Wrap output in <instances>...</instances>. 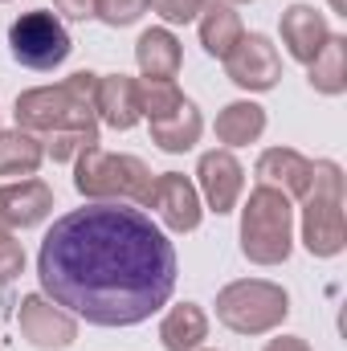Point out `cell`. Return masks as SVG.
I'll return each mask as SVG.
<instances>
[{
    "mask_svg": "<svg viewBox=\"0 0 347 351\" xmlns=\"http://www.w3.org/2000/svg\"><path fill=\"white\" fill-rule=\"evenodd\" d=\"M74 188L86 200H119V204L152 208L156 172L139 156H115L102 147H86L74 164Z\"/></svg>",
    "mask_w": 347,
    "mask_h": 351,
    "instance_id": "cell-3",
    "label": "cell"
},
{
    "mask_svg": "<svg viewBox=\"0 0 347 351\" xmlns=\"http://www.w3.org/2000/svg\"><path fill=\"white\" fill-rule=\"evenodd\" d=\"M25 274V250L12 233H0V286L16 282Z\"/></svg>",
    "mask_w": 347,
    "mask_h": 351,
    "instance_id": "cell-26",
    "label": "cell"
},
{
    "mask_svg": "<svg viewBox=\"0 0 347 351\" xmlns=\"http://www.w3.org/2000/svg\"><path fill=\"white\" fill-rule=\"evenodd\" d=\"M196 351H200V348H196Z\"/></svg>",
    "mask_w": 347,
    "mask_h": 351,
    "instance_id": "cell-35",
    "label": "cell"
},
{
    "mask_svg": "<svg viewBox=\"0 0 347 351\" xmlns=\"http://www.w3.org/2000/svg\"><path fill=\"white\" fill-rule=\"evenodd\" d=\"M147 8H156L168 25H188V21L200 16L204 0H147Z\"/></svg>",
    "mask_w": 347,
    "mask_h": 351,
    "instance_id": "cell-27",
    "label": "cell"
},
{
    "mask_svg": "<svg viewBox=\"0 0 347 351\" xmlns=\"http://www.w3.org/2000/svg\"><path fill=\"white\" fill-rule=\"evenodd\" d=\"M8 49H12V58L21 62V66H29V70H58L66 58H70V49H74V41H70V33H66V25L58 21V12H25V16H16L12 21V29H8Z\"/></svg>",
    "mask_w": 347,
    "mask_h": 351,
    "instance_id": "cell-7",
    "label": "cell"
},
{
    "mask_svg": "<svg viewBox=\"0 0 347 351\" xmlns=\"http://www.w3.org/2000/svg\"><path fill=\"white\" fill-rule=\"evenodd\" d=\"M286 315H290V294L265 278L229 282L217 294V319L237 335H265V331L282 327Z\"/></svg>",
    "mask_w": 347,
    "mask_h": 351,
    "instance_id": "cell-6",
    "label": "cell"
},
{
    "mask_svg": "<svg viewBox=\"0 0 347 351\" xmlns=\"http://www.w3.org/2000/svg\"><path fill=\"white\" fill-rule=\"evenodd\" d=\"M16 327L21 335L41 351H66L78 339V323L70 311H62L53 298L45 294H25L16 306Z\"/></svg>",
    "mask_w": 347,
    "mask_h": 351,
    "instance_id": "cell-8",
    "label": "cell"
},
{
    "mask_svg": "<svg viewBox=\"0 0 347 351\" xmlns=\"http://www.w3.org/2000/svg\"><path fill=\"white\" fill-rule=\"evenodd\" d=\"M258 184L282 192L286 200L307 196L311 188V160L294 147H265L258 156Z\"/></svg>",
    "mask_w": 347,
    "mask_h": 351,
    "instance_id": "cell-15",
    "label": "cell"
},
{
    "mask_svg": "<svg viewBox=\"0 0 347 351\" xmlns=\"http://www.w3.org/2000/svg\"><path fill=\"white\" fill-rule=\"evenodd\" d=\"M53 213V188L45 180H12L0 188V225L12 233V229H33L41 225L45 217Z\"/></svg>",
    "mask_w": 347,
    "mask_h": 351,
    "instance_id": "cell-11",
    "label": "cell"
},
{
    "mask_svg": "<svg viewBox=\"0 0 347 351\" xmlns=\"http://www.w3.org/2000/svg\"><path fill=\"white\" fill-rule=\"evenodd\" d=\"M265 351H311L307 339H298V335H278V339H270Z\"/></svg>",
    "mask_w": 347,
    "mask_h": 351,
    "instance_id": "cell-29",
    "label": "cell"
},
{
    "mask_svg": "<svg viewBox=\"0 0 347 351\" xmlns=\"http://www.w3.org/2000/svg\"><path fill=\"white\" fill-rule=\"evenodd\" d=\"M208 339V315L196 302H180L160 323V343L164 351H196Z\"/></svg>",
    "mask_w": 347,
    "mask_h": 351,
    "instance_id": "cell-19",
    "label": "cell"
},
{
    "mask_svg": "<svg viewBox=\"0 0 347 351\" xmlns=\"http://www.w3.org/2000/svg\"><path fill=\"white\" fill-rule=\"evenodd\" d=\"M94 4L98 0H53V8L62 16H70V21H90L94 16Z\"/></svg>",
    "mask_w": 347,
    "mask_h": 351,
    "instance_id": "cell-28",
    "label": "cell"
},
{
    "mask_svg": "<svg viewBox=\"0 0 347 351\" xmlns=\"http://www.w3.org/2000/svg\"><path fill=\"white\" fill-rule=\"evenodd\" d=\"M225 74H229V82L241 90H274L278 86V78H282V58H278V49H274V41L265 37V33H246L237 45H233V53L225 58Z\"/></svg>",
    "mask_w": 347,
    "mask_h": 351,
    "instance_id": "cell-9",
    "label": "cell"
},
{
    "mask_svg": "<svg viewBox=\"0 0 347 351\" xmlns=\"http://www.w3.org/2000/svg\"><path fill=\"white\" fill-rule=\"evenodd\" d=\"M327 41H331V25L315 4H290L282 12V45H286V53L294 62L311 66L323 53Z\"/></svg>",
    "mask_w": 347,
    "mask_h": 351,
    "instance_id": "cell-13",
    "label": "cell"
},
{
    "mask_svg": "<svg viewBox=\"0 0 347 351\" xmlns=\"http://www.w3.org/2000/svg\"><path fill=\"white\" fill-rule=\"evenodd\" d=\"M261 131H265V110L258 102H229L221 114H217V139L225 147H246V143H258Z\"/></svg>",
    "mask_w": 347,
    "mask_h": 351,
    "instance_id": "cell-20",
    "label": "cell"
},
{
    "mask_svg": "<svg viewBox=\"0 0 347 351\" xmlns=\"http://www.w3.org/2000/svg\"><path fill=\"white\" fill-rule=\"evenodd\" d=\"M307 82L319 94H344L347 90V37H335L323 45V53L307 66Z\"/></svg>",
    "mask_w": 347,
    "mask_h": 351,
    "instance_id": "cell-22",
    "label": "cell"
},
{
    "mask_svg": "<svg viewBox=\"0 0 347 351\" xmlns=\"http://www.w3.org/2000/svg\"><path fill=\"white\" fill-rule=\"evenodd\" d=\"M152 208L160 213V221L172 229V233H192L200 225V192L188 176L180 172H160L156 176V196H152Z\"/></svg>",
    "mask_w": 347,
    "mask_h": 351,
    "instance_id": "cell-12",
    "label": "cell"
},
{
    "mask_svg": "<svg viewBox=\"0 0 347 351\" xmlns=\"http://www.w3.org/2000/svg\"><path fill=\"white\" fill-rule=\"evenodd\" d=\"M302 245L315 258H335L347 245L344 168L335 160L311 164V188L302 196Z\"/></svg>",
    "mask_w": 347,
    "mask_h": 351,
    "instance_id": "cell-4",
    "label": "cell"
},
{
    "mask_svg": "<svg viewBox=\"0 0 347 351\" xmlns=\"http://www.w3.org/2000/svg\"><path fill=\"white\" fill-rule=\"evenodd\" d=\"M45 156H53V164H70L78 160L86 147H98V127H78V131H58L41 139Z\"/></svg>",
    "mask_w": 347,
    "mask_h": 351,
    "instance_id": "cell-23",
    "label": "cell"
},
{
    "mask_svg": "<svg viewBox=\"0 0 347 351\" xmlns=\"http://www.w3.org/2000/svg\"><path fill=\"white\" fill-rule=\"evenodd\" d=\"M204 4H229V0H204Z\"/></svg>",
    "mask_w": 347,
    "mask_h": 351,
    "instance_id": "cell-31",
    "label": "cell"
},
{
    "mask_svg": "<svg viewBox=\"0 0 347 351\" xmlns=\"http://www.w3.org/2000/svg\"><path fill=\"white\" fill-rule=\"evenodd\" d=\"M94 90L98 74L78 70L58 86H37L16 94V127L29 135H58V131H78V127H98L94 114Z\"/></svg>",
    "mask_w": 347,
    "mask_h": 351,
    "instance_id": "cell-2",
    "label": "cell"
},
{
    "mask_svg": "<svg viewBox=\"0 0 347 351\" xmlns=\"http://www.w3.org/2000/svg\"><path fill=\"white\" fill-rule=\"evenodd\" d=\"M196 180H200L204 204L221 217V213L237 208L241 188H246V168L233 160V152H204L200 164H196Z\"/></svg>",
    "mask_w": 347,
    "mask_h": 351,
    "instance_id": "cell-10",
    "label": "cell"
},
{
    "mask_svg": "<svg viewBox=\"0 0 347 351\" xmlns=\"http://www.w3.org/2000/svg\"><path fill=\"white\" fill-rule=\"evenodd\" d=\"M0 4H4V0H0Z\"/></svg>",
    "mask_w": 347,
    "mask_h": 351,
    "instance_id": "cell-34",
    "label": "cell"
},
{
    "mask_svg": "<svg viewBox=\"0 0 347 351\" xmlns=\"http://www.w3.org/2000/svg\"><path fill=\"white\" fill-rule=\"evenodd\" d=\"M139 102H143V119L147 123H156V119H168L176 106L184 102V94L176 82H152V78H143L139 82Z\"/></svg>",
    "mask_w": 347,
    "mask_h": 351,
    "instance_id": "cell-24",
    "label": "cell"
},
{
    "mask_svg": "<svg viewBox=\"0 0 347 351\" xmlns=\"http://www.w3.org/2000/svg\"><path fill=\"white\" fill-rule=\"evenodd\" d=\"M241 37H246V29H241V16L233 4H204L200 8V45L208 58L225 62Z\"/></svg>",
    "mask_w": 347,
    "mask_h": 351,
    "instance_id": "cell-18",
    "label": "cell"
},
{
    "mask_svg": "<svg viewBox=\"0 0 347 351\" xmlns=\"http://www.w3.org/2000/svg\"><path fill=\"white\" fill-rule=\"evenodd\" d=\"M237 4H250V0H237Z\"/></svg>",
    "mask_w": 347,
    "mask_h": 351,
    "instance_id": "cell-33",
    "label": "cell"
},
{
    "mask_svg": "<svg viewBox=\"0 0 347 351\" xmlns=\"http://www.w3.org/2000/svg\"><path fill=\"white\" fill-rule=\"evenodd\" d=\"M200 131H204V119H200L196 102L184 98L168 119H156V123H152V143H156L160 152H168V156H180V152L196 147Z\"/></svg>",
    "mask_w": 347,
    "mask_h": 351,
    "instance_id": "cell-17",
    "label": "cell"
},
{
    "mask_svg": "<svg viewBox=\"0 0 347 351\" xmlns=\"http://www.w3.org/2000/svg\"><path fill=\"white\" fill-rule=\"evenodd\" d=\"M331 8L339 12V16H347V8H344V0H331Z\"/></svg>",
    "mask_w": 347,
    "mask_h": 351,
    "instance_id": "cell-30",
    "label": "cell"
},
{
    "mask_svg": "<svg viewBox=\"0 0 347 351\" xmlns=\"http://www.w3.org/2000/svg\"><path fill=\"white\" fill-rule=\"evenodd\" d=\"M45 160V147L29 131H0V176H33Z\"/></svg>",
    "mask_w": 347,
    "mask_h": 351,
    "instance_id": "cell-21",
    "label": "cell"
},
{
    "mask_svg": "<svg viewBox=\"0 0 347 351\" xmlns=\"http://www.w3.org/2000/svg\"><path fill=\"white\" fill-rule=\"evenodd\" d=\"M94 114H98L110 131H131V127L143 119L139 78H127V74H106V78H98V90H94Z\"/></svg>",
    "mask_w": 347,
    "mask_h": 351,
    "instance_id": "cell-14",
    "label": "cell"
},
{
    "mask_svg": "<svg viewBox=\"0 0 347 351\" xmlns=\"http://www.w3.org/2000/svg\"><path fill=\"white\" fill-rule=\"evenodd\" d=\"M143 12H147V0H98V4H94V16H98L102 25H110V29H127V25H135Z\"/></svg>",
    "mask_w": 347,
    "mask_h": 351,
    "instance_id": "cell-25",
    "label": "cell"
},
{
    "mask_svg": "<svg viewBox=\"0 0 347 351\" xmlns=\"http://www.w3.org/2000/svg\"><path fill=\"white\" fill-rule=\"evenodd\" d=\"M0 233H8V229H4V225H0Z\"/></svg>",
    "mask_w": 347,
    "mask_h": 351,
    "instance_id": "cell-32",
    "label": "cell"
},
{
    "mask_svg": "<svg viewBox=\"0 0 347 351\" xmlns=\"http://www.w3.org/2000/svg\"><path fill=\"white\" fill-rule=\"evenodd\" d=\"M37 278L45 298L94 327H135L168 306L176 250L143 208L90 200L53 221L37 254Z\"/></svg>",
    "mask_w": 347,
    "mask_h": 351,
    "instance_id": "cell-1",
    "label": "cell"
},
{
    "mask_svg": "<svg viewBox=\"0 0 347 351\" xmlns=\"http://www.w3.org/2000/svg\"><path fill=\"white\" fill-rule=\"evenodd\" d=\"M294 250V208L282 192L258 184L241 208V254L254 265H282Z\"/></svg>",
    "mask_w": 347,
    "mask_h": 351,
    "instance_id": "cell-5",
    "label": "cell"
},
{
    "mask_svg": "<svg viewBox=\"0 0 347 351\" xmlns=\"http://www.w3.org/2000/svg\"><path fill=\"white\" fill-rule=\"evenodd\" d=\"M135 62H139L143 78H152V82H176V74L184 66V49H180L172 29H147L135 41Z\"/></svg>",
    "mask_w": 347,
    "mask_h": 351,
    "instance_id": "cell-16",
    "label": "cell"
}]
</instances>
